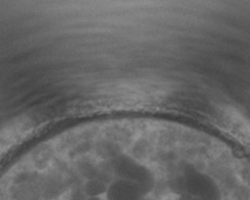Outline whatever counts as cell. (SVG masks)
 <instances>
[{"instance_id":"obj_1","label":"cell","mask_w":250,"mask_h":200,"mask_svg":"<svg viewBox=\"0 0 250 200\" xmlns=\"http://www.w3.org/2000/svg\"><path fill=\"white\" fill-rule=\"evenodd\" d=\"M117 178L129 180L140 186L146 196L153 191L155 186V178L150 169L146 168L142 163L134 160L129 156H121L117 159L115 164Z\"/></svg>"},{"instance_id":"obj_2","label":"cell","mask_w":250,"mask_h":200,"mask_svg":"<svg viewBox=\"0 0 250 200\" xmlns=\"http://www.w3.org/2000/svg\"><path fill=\"white\" fill-rule=\"evenodd\" d=\"M185 188L187 196L200 200H221V192L218 186L208 175L192 170L185 178Z\"/></svg>"},{"instance_id":"obj_3","label":"cell","mask_w":250,"mask_h":200,"mask_svg":"<svg viewBox=\"0 0 250 200\" xmlns=\"http://www.w3.org/2000/svg\"><path fill=\"white\" fill-rule=\"evenodd\" d=\"M146 194L140 186L129 180L117 178L107 185L105 200H143Z\"/></svg>"},{"instance_id":"obj_4","label":"cell","mask_w":250,"mask_h":200,"mask_svg":"<svg viewBox=\"0 0 250 200\" xmlns=\"http://www.w3.org/2000/svg\"><path fill=\"white\" fill-rule=\"evenodd\" d=\"M107 190V185L99 179H89L83 185V193L86 198H99L104 197Z\"/></svg>"},{"instance_id":"obj_5","label":"cell","mask_w":250,"mask_h":200,"mask_svg":"<svg viewBox=\"0 0 250 200\" xmlns=\"http://www.w3.org/2000/svg\"><path fill=\"white\" fill-rule=\"evenodd\" d=\"M184 200H200V199L194 198V197H191V196H187L186 198H184Z\"/></svg>"},{"instance_id":"obj_6","label":"cell","mask_w":250,"mask_h":200,"mask_svg":"<svg viewBox=\"0 0 250 200\" xmlns=\"http://www.w3.org/2000/svg\"><path fill=\"white\" fill-rule=\"evenodd\" d=\"M85 200H105L104 197H99V198H86Z\"/></svg>"}]
</instances>
